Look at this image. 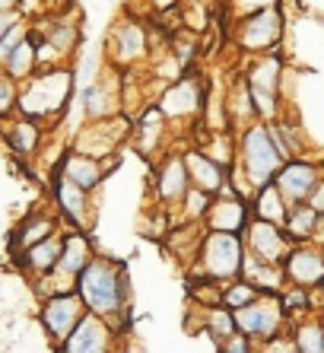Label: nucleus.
Listing matches in <instances>:
<instances>
[{
  "label": "nucleus",
  "instance_id": "nucleus-39",
  "mask_svg": "<svg viewBox=\"0 0 324 353\" xmlns=\"http://www.w3.org/2000/svg\"><path fill=\"white\" fill-rule=\"evenodd\" d=\"M197 147H203L219 165H226V169H232V163L239 159V137H235V131H210L207 140L197 143Z\"/></svg>",
  "mask_w": 324,
  "mask_h": 353
},
{
  "label": "nucleus",
  "instance_id": "nucleus-15",
  "mask_svg": "<svg viewBox=\"0 0 324 353\" xmlns=\"http://www.w3.org/2000/svg\"><path fill=\"white\" fill-rule=\"evenodd\" d=\"M121 90H124V70L108 64L102 74H96L83 86V115L86 118H108L121 112Z\"/></svg>",
  "mask_w": 324,
  "mask_h": 353
},
{
  "label": "nucleus",
  "instance_id": "nucleus-28",
  "mask_svg": "<svg viewBox=\"0 0 324 353\" xmlns=\"http://www.w3.org/2000/svg\"><path fill=\"white\" fill-rule=\"evenodd\" d=\"M242 277L252 283L258 293H280L286 287V274H283V264H270L264 258L252 255L245 248V258H242Z\"/></svg>",
  "mask_w": 324,
  "mask_h": 353
},
{
  "label": "nucleus",
  "instance_id": "nucleus-30",
  "mask_svg": "<svg viewBox=\"0 0 324 353\" xmlns=\"http://www.w3.org/2000/svg\"><path fill=\"white\" fill-rule=\"evenodd\" d=\"M226 118H229V128H232V131H239V128H245V124H252L254 118H258L248 80H245L242 74L232 80V86H226Z\"/></svg>",
  "mask_w": 324,
  "mask_h": 353
},
{
  "label": "nucleus",
  "instance_id": "nucleus-37",
  "mask_svg": "<svg viewBox=\"0 0 324 353\" xmlns=\"http://www.w3.org/2000/svg\"><path fill=\"white\" fill-rule=\"evenodd\" d=\"M235 312L223 303L203 305V334L213 341V347H219L229 334H235Z\"/></svg>",
  "mask_w": 324,
  "mask_h": 353
},
{
  "label": "nucleus",
  "instance_id": "nucleus-7",
  "mask_svg": "<svg viewBox=\"0 0 324 353\" xmlns=\"http://www.w3.org/2000/svg\"><path fill=\"white\" fill-rule=\"evenodd\" d=\"M92 255H96V248H92L90 232L77 230V226H67V230H64V245H61V258H57L54 271L35 280V287H39L41 299H45V296H51V293L73 290V283H77L80 271L90 264Z\"/></svg>",
  "mask_w": 324,
  "mask_h": 353
},
{
  "label": "nucleus",
  "instance_id": "nucleus-35",
  "mask_svg": "<svg viewBox=\"0 0 324 353\" xmlns=\"http://www.w3.org/2000/svg\"><path fill=\"white\" fill-rule=\"evenodd\" d=\"M210 201H213L210 191L191 185L188 194L181 197V204L169 210V223L172 226H179V223H203V216H207V210H210Z\"/></svg>",
  "mask_w": 324,
  "mask_h": 353
},
{
  "label": "nucleus",
  "instance_id": "nucleus-20",
  "mask_svg": "<svg viewBox=\"0 0 324 353\" xmlns=\"http://www.w3.org/2000/svg\"><path fill=\"white\" fill-rule=\"evenodd\" d=\"M118 169V157H108V159H96V157H86L80 150H67L61 163H57V172H64L67 179H73L80 188H86L90 194H96L102 188L108 172Z\"/></svg>",
  "mask_w": 324,
  "mask_h": 353
},
{
  "label": "nucleus",
  "instance_id": "nucleus-31",
  "mask_svg": "<svg viewBox=\"0 0 324 353\" xmlns=\"http://www.w3.org/2000/svg\"><path fill=\"white\" fill-rule=\"evenodd\" d=\"M283 230H286V236L292 239V245H296V242H312V239H318V230H321V214H318L312 204H305V201L290 204Z\"/></svg>",
  "mask_w": 324,
  "mask_h": 353
},
{
  "label": "nucleus",
  "instance_id": "nucleus-43",
  "mask_svg": "<svg viewBox=\"0 0 324 353\" xmlns=\"http://www.w3.org/2000/svg\"><path fill=\"white\" fill-rule=\"evenodd\" d=\"M29 32H32V26H29V17H23L17 26H10V32L0 39V64H3V58H7L10 51L17 48V45H19V41H23Z\"/></svg>",
  "mask_w": 324,
  "mask_h": 353
},
{
  "label": "nucleus",
  "instance_id": "nucleus-9",
  "mask_svg": "<svg viewBox=\"0 0 324 353\" xmlns=\"http://www.w3.org/2000/svg\"><path fill=\"white\" fill-rule=\"evenodd\" d=\"M124 143H130V118L118 112L108 118H86V124L73 134L70 150H80V153L96 159H108L118 157Z\"/></svg>",
  "mask_w": 324,
  "mask_h": 353
},
{
  "label": "nucleus",
  "instance_id": "nucleus-6",
  "mask_svg": "<svg viewBox=\"0 0 324 353\" xmlns=\"http://www.w3.org/2000/svg\"><path fill=\"white\" fill-rule=\"evenodd\" d=\"M286 35V13L280 3L254 10L242 17L232 29V41L242 54H264V51H280Z\"/></svg>",
  "mask_w": 324,
  "mask_h": 353
},
{
  "label": "nucleus",
  "instance_id": "nucleus-21",
  "mask_svg": "<svg viewBox=\"0 0 324 353\" xmlns=\"http://www.w3.org/2000/svg\"><path fill=\"white\" fill-rule=\"evenodd\" d=\"M321 172H324V165L315 163V159L290 157L283 165H280V172L274 175V185L283 191V197L290 201V204H299V201L308 197L312 185L321 179Z\"/></svg>",
  "mask_w": 324,
  "mask_h": 353
},
{
  "label": "nucleus",
  "instance_id": "nucleus-45",
  "mask_svg": "<svg viewBox=\"0 0 324 353\" xmlns=\"http://www.w3.org/2000/svg\"><path fill=\"white\" fill-rule=\"evenodd\" d=\"M305 204H312L318 214L324 216V172H321V179L312 185V191H308V197H305Z\"/></svg>",
  "mask_w": 324,
  "mask_h": 353
},
{
  "label": "nucleus",
  "instance_id": "nucleus-11",
  "mask_svg": "<svg viewBox=\"0 0 324 353\" xmlns=\"http://www.w3.org/2000/svg\"><path fill=\"white\" fill-rule=\"evenodd\" d=\"M232 312H235V328L245 337H252L258 347L264 341H270V337H276L280 331H286V325H290L283 303H280V293H258L252 303H245L242 309H232Z\"/></svg>",
  "mask_w": 324,
  "mask_h": 353
},
{
  "label": "nucleus",
  "instance_id": "nucleus-3",
  "mask_svg": "<svg viewBox=\"0 0 324 353\" xmlns=\"http://www.w3.org/2000/svg\"><path fill=\"white\" fill-rule=\"evenodd\" d=\"M235 137H239V159H235V165L242 169V175L248 179L252 191H258L261 185L274 181V175L280 172V165H283L286 159H283V153L276 150L274 137H270L267 121L254 118L252 124L239 128Z\"/></svg>",
  "mask_w": 324,
  "mask_h": 353
},
{
  "label": "nucleus",
  "instance_id": "nucleus-46",
  "mask_svg": "<svg viewBox=\"0 0 324 353\" xmlns=\"http://www.w3.org/2000/svg\"><path fill=\"white\" fill-rule=\"evenodd\" d=\"M23 17H26V13H23L19 7H17V10H0V39L10 32V26H17Z\"/></svg>",
  "mask_w": 324,
  "mask_h": 353
},
{
  "label": "nucleus",
  "instance_id": "nucleus-23",
  "mask_svg": "<svg viewBox=\"0 0 324 353\" xmlns=\"http://www.w3.org/2000/svg\"><path fill=\"white\" fill-rule=\"evenodd\" d=\"M32 32L39 35L41 41H48L51 48L61 54V61L70 58L83 41V29H80V17H77V13H54V17H45L41 23L32 26Z\"/></svg>",
  "mask_w": 324,
  "mask_h": 353
},
{
  "label": "nucleus",
  "instance_id": "nucleus-25",
  "mask_svg": "<svg viewBox=\"0 0 324 353\" xmlns=\"http://www.w3.org/2000/svg\"><path fill=\"white\" fill-rule=\"evenodd\" d=\"M61 245H64V230H57L54 236L41 239V242H35V245H29L26 252H19L13 261L19 264V271L26 274V277H45V274L54 271L57 258H61Z\"/></svg>",
  "mask_w": 324,
  "mask_h": 353
},
{
  "label": "nucleus",
  "instance_id": "nucleus-26",
  "mask_svg": "<svg viewBox=\"0 0 324 353\" xmlns=\"http://www.w3.org/2000/svg\"><path fill=\"white\" fill-rule=\"evenodd\" d=\"M3 137H7V147L17 157L29 159L39 153L41 140H45V124H39L35 118H26V115H10L7 128H3Z\"/></svg>",
  "mask_w": 324,
  "mask_h": 353
},
{
  "label": "nucleus",
  "instance_id": "nucleus-40",
  "mask_svg": "<svg viewBox=\"0 0 324 353\" xmlns=\"http://www.w3.org/2000/svg\"><path fill=\"white\" fill-rule=\"evenodd\" d=\"M254 296H258V290H254L248 280L235 277V280H226V283H223V296H219V303L229 305V309H242L245 303H252Z\"/></svg>",
  "mask_w": 324,
  "mask_h": 353
},
{
  "label": "nucleus",
  "instance_id": "nucleus-32",
  "mask_svg": "<svg viewBox=\"0 0 324 353\" xmlns=\"http://www.w3.org/2000/svg\"><path fill=\"white\" fill-rule=\"evenodd\" d=\"M57 230H61V223H57L54 214H29L17 226V232H13V258H17L19 252H26L29 245L41 242V239L54 236Z\"/></svg>",
  "mask_w": 324,
  "mask_h": 353
},
{
  "label": "nucleus",
  "instance_id": "nucleus-10",
  "mask_svg": "<svg viewBox=\"0 0 324 353\" xmlns=\"http://www.w3.org/2000/svg\"><path fill=\"white\" fill-rule=\"evenodd\" d=\"M105 58L118 70L150 64V26L137 17H124L108 29Z\"/></svg>",
  "mask_w": 324,
  "mask_h": 353
},
{
  "label": "nucleus",
  "instance_id": "nucleus-13",
  "mask_svg": "<svg viewBox=\"0 0 324 353\" xmlns=\"http://www.w3.org/2000/svg\"><path fill=\"white\" fill-rule=\"evenodd\" d=\"M121 344V331L114 328L108 319L96 312H83L77 328L67 334V341L57 350L61 353H112Z\"/></svg>",
  "mask_w": 324,
  "mask_h": 353
},
{
  "label": "nucleus",
  "instance_id": "nucleus-48",
  "mask_svg": "<svg viewBox=\"0 0 324 353\" xmlns=\"http://www.w3.org/2000/svg\"><path fill=\"white\" fill-rule=\"evenodd\" d=\"M23 0H0V10H17Z\"/></svg>",
  "mask_w": 324,
  "mask_h": 353
},
{
  "label": "nucleus",
  "instance_id": "nucleus-36",
  "mask_svg": "<svg viewBox=\"0 0 324 353\" xmlns=\"http://www.w3.org/2000/svg\"><path fill=\"white\" fill-rule=\"evenodd\" d=\"M270 128V137H274L276 150L283 153V159L290 157H305V137H302V131L296 128V124L290 121L286 115L274 118V121H267Z\"/></svg>",
  "mask_w": 324,
  "mask_h": 353
},
{
  "label": "nucleus",
  "instance_id": "nucleus-27",
  "mask_svg": "<svg viewBox=\"0 0 324 353\" xmlns=\"http://www.w3.org/2000/svg\"><path fill=\"white\" fill-rule=\"evenodd\" d=\"M203 232H207L203 223H179V226H172V230L165 232V245H169L172 258H175L181 268H191V264L197 261Z\"/></svg>",
  "mask_w": 324,
  "mask_h": 353
},
{
  "label": "nucleus",
  "instance_id": "nucleus-2",
  "mask_svg": "<svg viewBox=\"0 0 324 353\" xmlns=\"http://www.w3.org/2000/svg\"><path fill=\"white\" fill-rule=\"evenodd\" d=\"M73 92H77V70L70 64L39 67L29 80L19 83L17 112L35 118L39 124H54L64 118Z\"/></svg>",
  "mask_w": 324,
  "mask_h": 353
},
{
  "label": "nucleus",
  "instance_id": "nucleus-8",
  "mask_svg": "<svg viewBox=\"0 0 324 353\" xmlns=\"http://www.w3.org/2000/svg\"><path fill=\"white\" fill-rule=\"evenodd\" d=\"M203 102H207V86L201 83V77H179L172 83H162L156 105L172 128H194L201 124Z\"/></svg>",
  "mask_w": 324,
  "mask_h": 353
},
{
  "label": "nucleus",
  "instance_id": "nucleus-17",
  "mask_svg": "<svg viewBox=\"0 0 324 353\" xmlns=\"http://www.w3.org/2000/svg\"><path fill=\"white\" fill-rule=\"evenodd\" d=\"M51 194H54V204L61 210V220L67 226H77V230H92V201H90V191L80 188L73 179H67L64 172L54 169V179H51Z\"/></svg>",
  "mask_w": 324,
  "mask_h": 353
},
{
  "label": "nucleus",
  "instance_id": "nucleus-29",
  "mask_svg": "<svg viewBox=\"0 0 324 353\" xmlns=\"http://www.w3.org/2000/svg\"><path fill=\"white\" fill-rule=\"evenodd\" d=\"M296 353H324V309L321 312H308L302 319H292L286 325Z\"/></svg>",
  "mask_w": 324,
  "mask_h": 353
},
{
  "label": "nucleus",
  "instance_id": "nucleus-16",
  "mask_svg": "<svg viewBox=\"0 0 324 353\" xmlns=\"http://www.w3.org/2000/svg\"><path fill=\"white\" fill-rule=\"evenodd\" d=\"M191 188V175H188L185 157L169 150L156 159V172H153V201L169 214L172 207L181 204V197Z\"/></svg>",
  "mask_w": 324,
  "mask_h": 353
},
{
  "label": "nucleus",
  "instance_id": "nucleus-33",
  "mask_svg": "<svg viewBox=\"0 0 324 353\" xmlns=\"http://www.w3.org/2000/svg\"><path fill=\"white\" fill-rule=\"evenodd\" d=\"M286 210H290V201H286L283 191L276 188L274 181L261 185L252 194V216H258V220H270V223H280V226H283Z\"/></svg>",
  "mask_w": 324,
  "mask_h": 353
},
{
  "label": "nucleus",
  "instance_id": "nucleus-19",
  "mask_svg": "<svg viewBox=\"0 0 324 353\" xmlns=\"http://www.w3.org/2000/svg\"><path fill=\"white\" fill-rule=\"evenodd\" d=\"M242 239H245V248H248L252 255L264 258V261H270V264H283L292 248V239L286 236V230L280 223L258 220V216L248 220V226L242 230Z\"/></svg>",
  "mask_w": 324,
  "mask_h": 353
},
{
  "label": "nucleus",
  "instance_id": "nucleus-34",
  "mask_svg": "<svg viewBox=\"0 0 324 353\" xmlns=\"http://www.w3.org/2000/svg\"><path fill=\"white\" fill-rule=\"evenodd\" d=\"M0 70H7L10 77L17 83L29 80V77L39 70V51H35V35L29 32L23 41H19L17 48L10 51L7 58H3V64H0Z\"/></svg>",
  "mask_w": 324,
  "mask_h": 353
},
{
  "label": "nucleus",
  "instance_id": "nucleus-22",
  "mask_svg": "<svg viewBox=\"0 0 324 353\" xmlns=\"http://www.w3.org/2000/svg\"><path fill=\"white\" fill-rule=\"evenodd\" d=\"M252 220V201L242 194H235L232 188H226L223 194H216L210 201V210L203 216L207 230H223V232H242Z\"/></svg>",
  "mask_w": 324,
  "mask_h": 353
},
{
  "label": "nucleus",
  "instance_id": "nucleus-1",
  "mask_svg": "<svg viewBox=\"0 0 324 353\" xmlns=\"http://www.w3.org/2000/svg\"><path fill=\"white\" fill-rule=\"evenodd\" d=\"M73 290L80 293L86 312H96L108 319L114 328L128 334L130 325V280L124 264L112 261L105 255H92L90 264L80 271Z\"/></svg>",
  "mask_w": 324,
  "mask_h": 353
},
{
  "label": "nucleus",
  "instance_id": "nucleus-24",
  "mask_svg": "<svg viewBox=\"0 0 324 353\" xmlns=\"http://www.w3.org/2000/svg\"><path fill=\"white\" fill-rule=\"evenodd\" d=\"M181 157H185L188 175H191V185H194V188L210 191L213 197L223 194V191L229 188V169L226 165H219L203 147L191 143V147L181 150Z\"/></svg>",
  "mask_w": 324,
  "mask_h": 353
},
{
  "label": "nucleus",
  "instance_id": "nucleus-41",
  "mask_svg": "<svg viewBox=\"0 0 324 353\" xmlns=\"http://www.w3.org/2000/svg\"><path fill=\"white\" fill-rule=\"evenodd\" d=\"M169 51L175 54V58L181 61V67H191L194 64V58H197V32H179V35H172V41H169Z\"/></svg>",
  "mask_w": 324,
  "mask_h": 353
},
{
  "label": "nucleus",
  "instance_id": "nucleus-12",
  "mask_svg": "<svg viewBox=\"0 0 324 353\" xmlns=\"http://www.w3.org/2000/svg\"><path fill=\"white\" fill-rule=\"evenodd\" d=\"M83 312H86V305H83L80 293L77 290H64V293L45 296V303L39 309V321L51 344L61 347L67 341V334L77 328V321L83 319Z\"/></svg>",
  "mask_w": 324,
  "mask_h": 353
},
{
  "label": "nucleus",
  "instance_id": "nucleus-5",
  "mask_svg": "<svg viewBox=\"0 0 324 353\" xmlns=\"http://www.w3.org/2000/svg\"><path fill=\"white\" fill-rule=\"evenodd\" d=\"M242 258H245L242 232L207 230L201 242V252H197V261L191 264V274L226 283V280L242 277Z\"/></svg>",
  "mask_w": 324,
  "mask_h": 353
},
{
  "label": "nucleus",
  "instance_id": "nucleus-42",
  "mask_svg": "<svg viewBox=\"0 0 324 353\" xmlns=\"http://www.w3.org/2000/svg\"><path fill=\"white\" fill-rule=\"evenodd\" d=\"M17 99H19V83L7 70H0V118H10L17 112Z\"/></svg>",
  "mask_w": 324,
  "mask_h": 353
},
{
  "label": "nucleus",
  "instance_id": "nucleus-4",
  "mask_svg": "<svg viewBox=\"0 0 324 353\" xmlns=\"http://www.w3.org/2000/svg\"><path fill=\"white\" fill-rule=\"evenodd\" d=\"M283 74H286V61L280 51L254 54L248 61V67L242 70L261 121H274V118L283 115Z\"/></svg>",
  "mask_w": 324,
  "mask_h": 353
},
{
  "label": "nucleus",
  "instance_id": "nucleus-49",
  "mask_svg": "<svg viewBox=\"0 0 324 353\" xmlns=\"http://www.w3.org/2000/svg\"><path fill=\"white\" fill-rule=\"evenodd\" d=\"M318 290H321V309H324V283H321V287H318Z\"/></svg>",
  "mask_w": 324,
  "mask_h": 353
},
{
  "label": "nucleus",
  "instance_id": "nucleus-44",
  "mask_svg": "<svg viewBox=\"0 0 324 353\" xmlns=\"http://www.w3.org/2000/svg\"><path fill=\"white\" fill-rule=\"evenodd\" d=\"M216 350H223V353H254L258 350V344H254L252 337H245L242 331H235V334H229Z\"/></svg>",
  "mask_w": 324,
  "mask_h": 353
},
{
  "label": "nucleus",
  "instance_id": "nucleus-38",
  "mask_svg": "<svg viewBox=\"0 0 324 353\" xmlns=\"http://www.w3.org/2000/svg\"><path fill=\"white\" fill-rule=\"evenodd\" d=\"M280 303H283V312L286 319H302V315L308 312H318L315 305V290H308V287H296V283H286L283 290H280Z\"/></svg>",
  "mask_w": 324,
  "mask_h": 353
},
{
  "label": "nucleus",
  "instance_id": "nucleus-18",
  "mask_svg": "<svg viewBox=\"0 0 324 353\" xmlns=\"http://www.w3.org/2000/svg\"><path fill=\"white\" fill-rule=\"evenodd\" d=\"M286 283L318 290L324 283V242H296L283 261Z\"/></svg>",
  "mask_w": 324,
  "mask_h": 353
},
{
  "label": "nucleus",
  "instance_id": "nucleus-14",
  "mask_svg": "<svg viewBox=\"0 0 324 353\" xmlns=\"http://www.w3.org/2000/svg\"><path fill=\"white\" fill-rule=\"evenodd\" d=\"M172 124L169 118L159 112V105H143L140 108V115L130 121V143L137 150L140 157L146 159H159L162 153H169L172 150Z\"/></svg>",
  "mask_w": 324,
  "mask_h": 353
},
{
  "label": "nucleus",
  "instance_id": "nucleus-47",
  "mask_svg": "<svg viewBox=\"0 0 324 353\" xmlns=\"http://www.w3.org/2000/svg\"><path fill=\"white\" fill-rule=\"evenodd\" d=\"M143 3H150L156 13H169L172 7H181V0H143Z\"/></svg>",
  "mask_w": 324,
  "mask_h": 353
}]
</instances>
